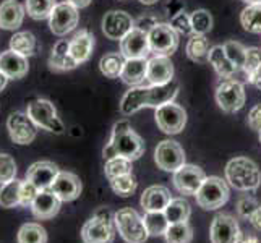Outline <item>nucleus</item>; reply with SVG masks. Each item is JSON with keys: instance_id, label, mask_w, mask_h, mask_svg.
I'll use <instances>...</instances> for the list:
<instances>
[{"instance_id": "1", "label": "nucleus", "mask_w": 261, "mask_h": 243, "mask_svg": "<svg viewBox=\"0 0 261 243\" xmlns=\"http://www.w3.org/2000/svg\"><path fill=\"white\" fill-rule=\"evenodd\" d=\"M145 152V141L138 133H135L128 120H119L112 128V134L109 143L102 149L104 159H111L120 156L130 159L132 162L137 160Z\"/></svg>"}, {"instance_id": "2", "label": "nucleus", "mask_w": 261, "mask_h": 243, "mask_svg": "<svg viewBox=\"0 0 261 243\" xmlns=\"http://www.w3.org/2000/svg\"><path fill=\"white\" fill-rule=\"evenodd\" d=\"M226 180L239 192H255L261 185V170L248 157H233L226 166Z\"/></svg>"}, {"instance_id": "3", "label": "nucleus", "mask_w": 261, "mask_h": 243, "mask_svg": "<svg viewBox=\"0 0 261 243\" xmlns=\"http://www.w3.org/2000/svg\"><path fill=\"white\" fill-rule=\"evenodd\" d=\"M114 237H115L114 214L107 208L96 211L93 218L88 219L82 229L83 243H112Z\"/></svg>"}, {"instance_id": "4", "label": "nucleus", "mask_w": 261, "mask_h": 243, "mask_svg": "<svg viewBox=\"0 0 261 243\" xmlns=\"http://www.w3.org/2000/svg\"><path fill=\"white\" fill-rule=\"evenodd\" d=\"M115 229L127 243H145L149 238L141 215L132 208H122L114 214Z\"/></svg>"}, {"instance_id": "5", "label": "nucleus", "mask_w": 261, "mask_h": 243, "mask_svg": "<svg viewBox=\"0 0 261 243\" xmlns=\"http://www.w3.org/2000/svg\"><path fill=\"white\" fill-rule=\"evenodd\" d=\"M229 185L219 177H206L196 192V204L204 211H214L222 208L229 201Z\"/></svg>"}, {"instance_id": "6", "label": "nucleus", "mask_w": 261, "mask_h": 243, "mask_svg": "<svg viewBox=\"0 0 261 243\" xmlns=\"http://www.w3.org/2000/svg\"><path fill=\"white\" fill-rule=\"evenodd\" d=\"M26 114L30 115V119L36 123L38 128H42L56 134H62L65 131V125L60 120L56 105L49 99H42V97L34 99V101L28 104Z\"/></svg>"}, {"instance_id": "7", "label": "nucleus", "mask_w": 261, "mask_h": 243, "mask_svg": "<svg viewBox=\"0 0 261 243\" xmlns=\"http://www.w3.org/2000/svg\"><path fill=\"white\" fill-rule=\"evenodd\" d=\"M216 102L226 114H236L245 105V89L239 79H222L216 88Z\"/></svg>"}, {"instance_id": "8", "label": "nucleus", "mask_w": 261, "mask_h": 243, "mask_svg": "<svg viewBox=\"0 0 261 243\" xmlns=\"http://www.w3.org/2000/svg\"><path fill=\"white\" fill-rule=\"evenodd\" d=\"M149 49L154 56L170 57L178 47V33L167 23H158L148 33Z\"/></svg>"}, {"instance_id": "9", "label": "nucleus", "mask_w": 261, "mask_h": 243, "mask_svg": "<svg viewBox=\"0 0 261 243\" xmlns=\"http://www.w3.org/2000/svg\"><path fill=\"white\" fill-rule=\"evenodd\" d=\"M80 21V13L75 5L65 2H60L54 7V10L49 16V28L56 36H67L73 31Z\"/></svg>"}, {"instance_id": "10", "label": "nucleus", "mask_w": 261, "mask_h": 243, "mask_svg": "<svg viewBox=\"0 0 261 243\" xmlns=\"http://www.w3.org/2000/svg\"><path fill=\"white\" fill-rule=\"evenodd\" d=\"M7 130L15 145H30L38 134V127L26 112H12L7 119Z\"/></svg>"}, {"instance_id": "11", "label": "nucleus", "mask_w": 261, "mask_h": 243, "mask_svg": "<svg viewBox=\"0 0 261 243\" xmlns=\"http://www.w3.org/2000/svg\"><path fill=\"white\" fill-rule=\"evenodd\" d=\"M154 119L159 130L166 134H177L187 125V112L178 104L169 102L156 109Z\"/></svg>"}, {"instance_id": "12", "label": "nucleus", "mask_w": 261, "mask_h": 243, "mask_svg": "<svg viewBox=\"0 0 261 243\" xmlns=\"http://www.w3.org/2000/svg\"><path fill=\"white\" fill-rule=\"evenodd\" d=\"M204 178L206 174L201 167L193 164H184L174 172L172 182L178 193H182L185 196H195L196 192L200 190Z\"/></svg>"}, {"instance_id": "13", "label": "nucleus", "mask_w": 261, "mask_h": 243, "mask_svg": "<svg viewBox=\"0 0 261 243\" xmlns=\"http://www.w3.org/2000/svg\"><path fill=\"white\" fill-rule=\"evenodd\" d=\"M154 162L166 172H175L178 167L185 164V151L177 141L164 140L156 146Z\"/></svg>"}, {"instance_id": "14", "label": "nucleus", "mask_w": 261, "mask_h": 243, "mask_svg": "<svg viewBox=\"0 0 261 243\" xmlns=\"http://www.w3.org/2000/svg\"><path fill=\"white\" fill-rule=\"evenodd\" d=\"M102 33L107 39L120 41L135 28V20L122 10H112L107 12L102 18Z\"/></svg>"}, {"instance_id": "15", "label": "nucleus", "mask_w": 261, "mask_h": 243, "mask_svg": "<svg viewBox=\"0 0 261 243\" xmlns=\"http://www.w3.org/2000/svg\"><path fill=\"white\" fill-rule=\"evenodd\" d=\"M240 233L239 222L229 214H218L211 222V243H237Z\"/></svg>"}, {"instance_id": "16", "label": "nucleus", "mask_w": 261, "mask_h": 243, "mask_svg": "<svg viewBox=\"0 0 261 243\" xmlns=\"http://www.w3.org/2000/svg\"><path fill=\"white\" fill-rule=\"evenodd\" d=\"M50 190L57 195V198L62 203L75 201L76 198L82 195L83 185L82 180L73 172H67V170H60L59 175L54 180Z\"/></svg>"}, {"instance_id": "17", "label": "nucleus", "mask_w": 261, "mask_h": 243, "mask_svg": "<svg viewBox=\"0 0 261 243\" xmlns=\"http://www.w3.org/2000/svg\"><path fill=\"white\" fill-rule=\"evenodd\" d=\"M149 49L148 33L133 28L123 39H120V53L125 59H146Z\"/></svg>"}, {"instance_id": "18", "label": "nucleus", "mask_w": 261, "mask_h": 243, "mask_svg": "<svg viewBox=\"0 0 261 243\" xmlns=\"http://www.w3.org/2000/svg\"><path fill=\"white\" fill-rule=\"evenodd\" d=\"M59 167L50 160H38L26 170V180L33 182L39 190H49L54 180L59 175Z\"/></svg>"}, {"instance_id": "19", "label": "nucleus", "mask_w": 261, "mask_h": 243, "mask_svg": "<svg viewBox=\"0 0 261 243\" xmlns=\"http://www.w3.org/2000/svg\"><path fill=\"white\" fill-rule=\"evenodd\" d=\"M60 206H62V201L49 188V190H39L38 196L34 198V201L31 203L30 208L34 218H38L41 221H47L59 214Z\"/></svg>"}, {"instance_id": "20", "label": "nucleus", "mask_w": 261, "mask_h": 243, "mask_svg": "<svg viewBox=\"0 0 261 243\" xmlns=\"http://www.w3.org/2000/svg\"><path fill=\"white\" fill-rule=\"evenodd\" d=\"M174 79V64L169 57L154 56L148 60L146 81L149 86L152 85H164Z\"/></svg>"}, {"instance_id": "21", "label": "nucleus", "mask_w": 261, "mask_h": 243, "mask_svg": "<svg viewBox=\"0 0 261 243\" xmlns=\"http://www.w3.org/2000/svg\"><path fill=\"white\" fill-rule=\"evenodd\" d=\"M0 71H4L10 79H21L30 71L28 57H24L12 49L2 52L0 53Z\"/></svg>"}, {"instance_id": "22", "label": "nucleus", "mask_w": 261, "mask_h": 243, "mask_svg": "<svg viewBox=\"0 0 261 243\" xmlns=\"http://www.w3.org/2000/svg\"><path fill=\"white\" fill-rule=\"evenodd\" d=\"M26 8L18 0H4L0 4V28L16 31L23 24Z\"/></svg>"}, {"instance_id": "23", "label": "nucleus", "mask_w": 261, "mask_h": 243, "mask_svg": "<svg viewBox=\"0 0 261 243\" xmlns=\"http://www.w3.org/2000/svg\"><path fill=\"white\" fill-rule=\"evenodd\" d=\"M94 49V36L88 30H80L75 33L73 38L70 39V56L76 64H85L89 60Z\"/></svg>"}, {"instance_id": "24", "label": "nucleus", "mask_w": 261, "mask_h": 243, "mask_svg": "<svg viewBox=\"0 0 261 243\" xmlns=\"http://www.w3.org/2000/svg\"><path fill=\"white\" fill-rule=\"evenodd\" d=\"M170 192L163 185H152L148 186L141 195L140 204L146 212L149 211H164L167 204L170 203Z\"/></svg>"}, {"instance_id": "25", "label": "nucleus", "mask_w": 261, "mask_h": 243, "mask_svg": "<svg viewBox=\"0 0 261 243\" xmlns=\"http://www.w3.org/2000/svg\"><path fill=\"white\" fill-rule=\"evenodd\" d=\"M208 62L216 70V73L224 79H237V75L240 73V70L233 65L230 62V59L227 57L226 50H224V46L211 47Z\"/></svg>"}, {"instance_id": "26", "label": "nucleus", "mask_w": 261, "mask_h": 243, "mask_svg": "<svg viewBox=\"0 0 261 243\" xmlns=\"http://www.w3.org/2000/svg\"><path fill=\"white\" fill-rule=\"evenodd\" d=\"M178 94V83L175 79L169 81V83L164 85H152L148 86V102L146 107H158L169 104V102H174V99Z\"/></svg>"}, {"instance_id": "27", "label": "nucleus", "mask_w": 261, "mask_h": 243, "mask_svg": "<svg viewBox=\"0 0 261 243\" xmlns=\"http://www.w3.org/2000/svg\"><path fill=\"white\" fill-rule=\"evenodd\" d=\"M70 41L60 39L52 47V52L49 56V68L54 71H68L78 67L76 62L70 56Z\"/></svg>"}, {"instance_id": "28", "label": "nucleus", "mask_w": 261, "mask_h": 243, "mask_svg": "<svg viewBox=\"0 0 261 243\" xmlns=\"http://www.w3.org/2000/svg\"><path fill=\"white\" fill-rule=\"evenodd\" d=\"M146 71L148 59H127L120 73V79L130 88L141 86L143 81H146Z\"/></svg>"}, {"instance_id": "29", "label": "nucleus", "mask_w": 261, "mask_h": 243, "mask_svg": "<svg viewBox=\"0 0 261 243\" xmlns=\"http://www.w3.org/2000/svg\"><path fill=\"white\" fill-rule=\"evenodd\" d=\"M148 102V86H133L123 94L120 101V112L123 115H133L140 109L146 107Z\"/></svg>"}, {"instance_id": "30", "label": "nucleus", "mask_w": 261, "mask_h": 243, "mask_svg": "<svg viewBox=\"0 0 261 243\" xmlns=\"http://www.w3.org/2000/svg\"><path fill=\"white\" fill-rule=\"evenodd\" d=\"M210 41L204 34H192L187 42V56L195 64H206L210 59Z\"/></svg>"}, {"instance_id": "31", "label": "nucleus", "mask_w": 261, "mask_h": 243, "mask_svg": "<svg viewBox=\"0 0 261 243\" xmlns=\"http://www.w3.org/2000/svg\"><path fill=\"white\" fill-rule=\"evenodd\" d=\"M164 214L169 221V224H178V222H188L192 214L190 203L185 198H172L167 208L164 209Z\"/></svg>"}, {"instance_id": "32", "label": "nucleus", "mask_w": 261, "mask_h": 243, "mask_svg": "<svg viewBox=\"0 0 261 243\" xmlns=\"http://www.w3.org/2000/svg\"><path fill=\"white\" fill-rule=\"evenodd\" d=\"M20 190H21V180H18V178L0 185V206L7 209L21 206Z\"/></svg>"}, {"instance_id": "33", "label": "nucleus", "mask_w": 261, "mask_h": 243, "mask_svg": "<svg viewBox=\"0 0 261 243\" xmlns=\"http://www.w3.org/2000/svg\"><path fill=\"white\" fill-rule=\"evenodd\" d=\"M18 243H47V232L38 222H26L16 235Z\"/></svg>"}, {"instance_id": "34", "label": "nucleus", "mask_w": 261, "mask_h": 243, "mask_svg": "<svg viewBox=\"0 0 261 243\" xmlns=\"http://www.w3.org/2000/svg\"><path fill=\"white\" fill-rule=\"evenodd\" d=\"M36 36L30 31H18L10 39V49L21 53L24 57H31L36 53Z\"/></svg>"}, {"instance_id": "35", "label": "nucleus", "mask_w": 261, "mask_h": 243, "mask_svg": "<svg viewBox=\"0 0 261 243\" xmlns=\"http://www.w3.org/2000/svg\"><path fill=\"white\" fill-rule=\"evenodd\" d=\"M125 60L120 52H109L99 62V70L106 78H120Z\"/></svg>"}, {"instance_id": "36", "label": "nucleus", "mask_w": 261, "mask_h": 243, "mask_svg": "<svg viewBox=\"0 0 261 243\" xmlns=\"http://www.w3.org/2000/svg\"><path fill=\"white\" fill-rule=\"evenodd\" d=\"M240 23L245 31L261 34V4L247 5L240 13Z\"/></svg>"}, {"instance_id": "37", "label": "nucleus", "mask_w": 261, "mask_h": 243, "mask_svg": "<svg viewBox=\"0 0 261 243\" xmlns=\"http://www.w3.org/2000/svg\"><path fill=\"white\" fill-rule=\"evenodd\" d=\"M57 5V0H24V8L33 20H49V16Z\"/></svg>"}, {"instance_id": "38", "label": "nucleus", "mask_w": 261, "mask_h": 243, "mask_svg": "<svg viewBox=\"0 0 261 243\" xmlns=\"http://www.w3.org/2000/svg\"><path fill=\"white\" fill-rule=\"evenodd\" d=\"M143 221H145V226L148 229V233L149 237H161L164 235L167 227L170 226L164 211H149L145 214V218H143Z\"/></svg>"}, {"instance_id": "39", "label": "nucleus", "mask_w": 261, "mask_h": 243, "mask_svg": "<svg viewBox=\"0 0 261 243\" xmlns=\"http://www.w3.org/2000/svg\"><path fill=\"white\" fill-rule=\"evenodd\" d=\"M166 243H192L193 229L188 222L170 224L164 233Z\"/></svg>"}, {"instance_id": "40", "label": "nucleus", "mask_w": 261, "mask_h": 243, "mask_svg": "<svg viewBox=\"0 0 261 243\" xmlns=\"http://www.w3.org/2000/svg\"><path fill=\"white\" fill-rule=\"evenodd\" d=\"M133 166H132V160L130 159H125L120 156H115L106 160V166H104V174L106 177L112 180L115 177H120V175H127V174H133Z\"/></svg>"}, {"instance_id": "41", "label": "nucleus", "mask_w": 261, "mask_h": 243, "mask_svg": "<svg viewBox=\"0 0 261 243\" xmlns=\"http://www.w3.org/2000/svg\"><path fill=\"white\" fill-rule=\"evenodd\" d=\"M111 182V188L112 192L117 195V196H122V198H127V196H132L135 192H137V186H138V182L137 178H135L133 174H127V175H120V177H115Z\"/></svg>"}, {"instance_id": "42", "label": "nucleus", "mask_w": 261, "mask_h": 243, "mask_svg": "<svg viewBox=\"0 0 261 243\" xmlns=\"http://www.w3.org/2000/svg\"><path fill=\"white\" fill-rule=\"evenodd\" d=\"M192 30L193 34H206L208 31H211L213 28V16L208 10L204 8H200V10H195L192 15Z\"/></svg>"}, {"instance_id": "43", "label": "nucleus", "mask_w": 261, "mask_h": 243, "mask_svg": "<svg viewBox=\"0 0 261 243\" xmlns=\"http://www.w3.org/2000/svg\"><path fill=\"white\" fill-rule=\"evenodd\" d=\"M224 50H226L227 57L230 59V62L236 65L240 71L244 70V64H245V57H247V47L244 44H240L237 41H229L224 44ZM244 73V71H242Z\"/></svg>"}, {"instance_id": "44", "label": "nucleus", "mask_w": 261, "mask_h": 243, "mask_svg": "<svg viewBox=\"0 0 261 243\" xmlns=\"http://www.w3.org/2000/svg\"><path fill=\"white\" fill-rule=\"evenodd\" d=\"M16 162L10 154L0 152V185L16 178Z\"/></svg>"}, {"instance_id": "45", "label": "nucleus", "mask_w": 261, "mask_h": 243, "mask_svg": "<svg viewBox=\"0 0 261 243\" xmlns=\"http://www.w3.org/2000/svg\"><path fill=\"white\" fill-rule=\"evenodd\" d=\"M261 65V49L259 47H248L247 49V57H245V64H244V75L247 81L250 76L255 73V70Z\"/></svg>"}, {"instance_id": "46", "label": "nucleus", "mask_w": 261, "mask_h": 243, "mask_svg": "<svg viewBox=\"0 0 261 243\" xmlns=\"http://www.w3.org/2000/svg\"><path fill=\"white\" fill-rule=\"evenodd\" d=\"M172 28L178 33V34H184V36H188V34H193V30H192V18L187 12H178L177 15L172 16V20L169 23Z\"/></svg>"}, {"instance_id": "47", "label": "nucleus", "mask_w": 261, "mask_h": 243, "mask_svg": "<svg viewBox=\"0 0 261 243\" xmlns=\"http://www.w3.org/2000/svg\"><path fill=\"white\" fill-rule=\"evenodd\" d=\"M39 188L36 186L30 180H21V190H20V196H21V206L23 208H30L31 203L34 201V198L38 196Z\"/></svg>"}, {"instance_id": "48", "label": "nucleus", "mask_w": 261, "mask_h": 243, "mask_svg": "<svg viewBox=\"0 0 261 243\" xmlns=\"http://www.w3.org/2000/svg\"><path fill=\"white\" fill-rule=\"evenodd\" d=\"M259 206V203L251 196H242L240 200L237 201V212L240 218L244 219H250L251 214L256 211V208Z\"/></svg>"}, {"instance_id": "49", "label": "nucleus", "mask_w": 261, "mask_h": 243, "mask_svg": "<svg viewBox=\"0 0 261 243\" xmlns=\"http://www.w3.org/2000/svg\"><path fill=\"white\" fill-rule=\"evenodd\" d=\"M159 23V20H158V16L156 15H151V13H146V15H143V16H140L137 21H135V28H138V30H141V31H146V33H149L154 26Z\"/></svg>"}, {"instance_id": "50", "label": "nucleus", "mask_w": 261, "mask_h": 243, "mask_svg": "<svg viewBox=\"0 0 261 243\" xmlns=\"http://www.w3.org/2000/svg\"><path fill=\"white\" fill-rule=\"evenodd\" d=\"M248 127L255 131H261V104L251 107L248 112Z\"/></svg>"}, {"instance_id": "51", "label": "nucleus", "mask_w": 261, "mask_h": 243, "mask_svg": "<svg viewBox=\"0 0 261 243\" xmlns=\"http://www.w3.org/2000/svg\"><path fill=\"white\" fill-rule=\"evenodd\" d=\"M250 221V224L253 226L256 230H261V204L256 208V211L251 214V218L248 219Z\"/></svg>"}, {"instance_id": "52", "label": "nucleus", "mask_w": 261, "mask_h": 243, "mask_svg": "<svg viewBox=\"0 0 261 243\" xmlns=\"http://www.w3.org/2000/svg\"><path fill=\"white\" fill-rule=\"evenodd\" d=\"M248 83H251L255 88H258L259 91H261V65L255 70V73L250 76V79H248Z\"/></svg>"}, {"instance_id": "53", "label": "nucleus", "mask_w": 261, "mask_h": 243, "mask_svg": "<svg viewBox=\"0 0 261 243\" xmlns=\"http://www.w3.org/2000/svg\"><path fill=\"white\" fill-rule=\"evenodd\" d=\"M237 243H259V240L253 233H240V238Z\"/></svg>"}, {"instance_id": "54", "label": "nucleus", "mask_w": 261, "mask_h": 243, "mask_svg": "<svg viewBox=\"0 0 261 243\" xmlns=\"http://www.w3.org/2000/svg\"><path fill=\"white\" fill-rule=\"evenodd\" d=\"M67 2L71 4V5H75L78 10H80V8H86L89 4L93 2V0H67Z\"/></svg>"}, {"instance_id": "55", "label": "nucleus", "mask_w": 261, "mask_h": 243, "mask_svg": "<svg viewBox=\"0 0 261 243\" xmlns=\"http://www.w3.org/2000/svg\"><path fill=\"white\" fill-rule=\"evenodd\" d=\"M8 79H10V78H8V76L4 73V71H0V93H2L4 89L7 88V85H8Z\"/></svg>"}, {"instance_id": "56", "label": "nucleus", "mask_w": 261, "mask_h": 243, "mask_svg": "<svg viewBox=\"0 0 261 243\" xmlns=\"http://www.w3.org/2000/svg\"><path fill=\"white\" fill-rule=\"evenodd\" d=\"M140 2H141L143 5H154V4L159 2V0H140Z\"/></svg>"}, {"instance_id": "57", "label": "nucleus", "mask_w": 261, "mask_h": 243, "mask_svg": "<svg viewBox=\"0 0 261 243\" xmlns=\"http://www.w3.org/2000/svg\"><path fill=\"white\" fill-rule=\"evenodd\" d=\"M242 2H245L247 5H253V4H261V0H242Z\"/></svg>"}, {"instance_id": "58", "label": "nucleus", "mask_w": 261, "mask_h": 243, "mask_svg": "<svg viewBox=\"0 0 261 243\" xmlns=\"http://www.w3.org/2000/svg\"><path fill=\"white\" fill-rule=\"evenodd\" d=\"M259 133V143H261V131H258Z\"/></svg>"}]
</instances>
